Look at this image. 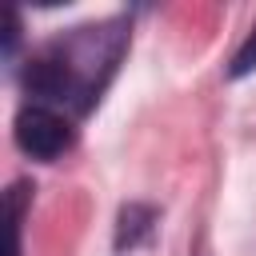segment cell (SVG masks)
<instances>
[{
  "label": "cell",
  "instance_id": "cell-1",
  "mask_svg": "<svg viewBox=\"0 0 256 256\" xmlns=\"http://www.w3.org/2000/svg\"><path fill=\"white\" fill-rule=\"evenodd\" d=\"M124 48H128V28L120 20L76 28L68 36L52 40L24 68V88H28L32 104L56 108L64 116H80L100 100Z\"/></svg>",
  "mask_w": 256,
  "mask_h": 256
},
{
  "label": "cell",
  "instance_id": "cell-2",
  "mask_svg": "<svg viewBox=\"0 0 256 256\" xmlns=\"http://www.w3.org/2000/svg\"><path fill=\"white\" fill-rule=\"evenodd\" d=\"M76 140L72 116L44 108V104H24L16 116V144L20 152H28L32 160H60Z\"/></svg>",
  "mask_w": 256,
  "mask_h": 256
},
{
  "label": "cell",
  "instance_id": "cell-3",
  "mask_svg": "<svg viewBox=\"0 0 256 256\" xmlns=\"http://www.w3.org/2000/svg\"><path fill=\"white\" fill-rule=\"evenodd\" d=\"M28 184H12L8 192V256H20V232H24V208H28Z\"/></svg>",
  "mask_w": 256,
  "mask_h": 256
},
{
  "label": "cell",
  "instance_id": "cell-4",
  "mask_svg": "<svg viewBox=\"0 0 256 256\" xmlns=\"http://www.w3.org/2000/svg\"><path fill=\"white\" fill-rule=\"evenodd\" d=\"M148 228H152V212H148V208H140V204L124 208V212H120V236H116V248H136V240H140Z\"/></svg>",
  "mask_w": 256,
  "mask_h": 256
},
{
  "label": "cell",
  "instance_id": "cell-5",
  "mask_svg": "<svg viewBox=\"0 0 256 256\" xmlns=\"http://www.w3.org/2000/svg\"><path fill=\"white\" fill-rule=\"evenodd\" d=\"M248 72H256V28L248 32V40L240 44V52L232 60V76H248Z\"/></svg>",
  "mask_w": 256,
  "mask_h": 256
},
{
  "label": "cell",
  "instance_id": "cell-6",
  "mask_svg": "<svg viewBox=\"0 0 256 256\" xmlns=\"http://www.w3.org/2000/svg\"><path fill=\"white\" fill-rule=\"evenodd\" d=\"M16 36H20V16H16V8H8V32H4V52L8 56L16 48Z\"/></svg>",
  "mask_w": 256,
  "mask_h": 256
}]
</instances>
